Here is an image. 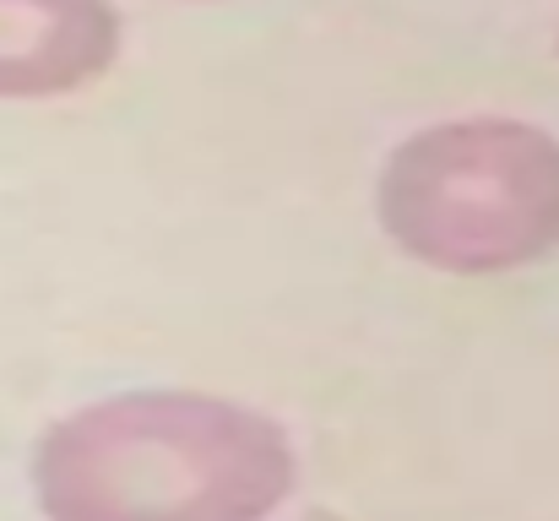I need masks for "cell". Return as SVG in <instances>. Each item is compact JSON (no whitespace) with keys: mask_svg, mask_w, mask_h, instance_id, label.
<instances>
[{"mask_svg":"<svg viewBox=\"0 0 559 521\" xmlns=\"http://www.w3.org/2000/svg\"><path fill=\"white\" fill-rule=\"evenodd\" d=\"M288 489L283 429L195 391H126L60 418L33 451L49 521H261Z\"/></svg>","mask_w":559,"mask_h":521,"instance_id":"cell-1","label":"cell"},{"mask_svg":"<svg viewBox=\"0 0 559 521\" xmlns=\"http://www.w3.org/2000/svg\"><path fill=\"white\" fill-rule=\"evenodd\" d=\"M380 228L424 267L484 277L559 245V137L527 120H445L407 137L374 185Z\"/></svg>","mask_w":559,"mask_h":521,"instance_id":"cell-2","label":"cell"},{"mask_svg":"<svg viewBox=\"0 0 559 521\" xmlns=\"http://www.w3.org/2000/svg\"><path fill=\"white\" fill-rule=\"evenodd\" d=\"M115 60V0H0V98H60Z\"/></svg>","mask_w":559,"mask_h":521,"instance_id":"cell-3","label":"cell"}]
</instances>
